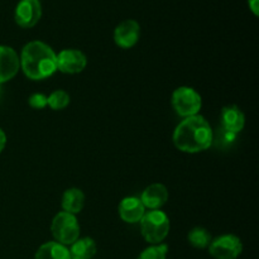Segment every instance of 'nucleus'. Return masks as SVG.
<instances>
[{
    "label": "nucleus",
    "mask_w": 259,
    "mask_h": 259,
    "mask_svg": "<svg viewBox=\"0 0 259 259\" xmlns=\"http://www.w3.org/2000/svg\"><path fill=\"white\" fill-rule=\"evenodd\" d=\"M248 5H249V9L252 10L253 14L255 17H258L259 14V0H248Z\"/></svg>",
    "instance_id": "nucleus-21"
},
{
    "label": "nucleus",
    "mask_w": 259,
    "mask_h": 259,
    "mask_svg": "<svg viewBox=\"0 0 259 259\" xmlns=\"http://www.w3.org/2000/svg\"><path fill=\"white\" fill-rule=\"evenodd\" d=\"M70 104V95L65 90H55L47 96V105L53 110H62Z\"/></svg>",
    "instance_id": "nucleus-18"
},
{
    "label": "nucleus",
    "mask_w": 259,
    "mask_h": 259,
    "mask_svg": "<svg viewBox=\"0 0 259 259\" xmlns=\"http://www.w3.org/2000/svg\"><path fill=\"white\" fill-rule=\"evenodd\" d=\"M19 61L23 73L30 80H43L57 71L55 51L42 40L27 43L23 47Z\"/></svg>",
    "instance_id": "nucleus-2"
},
{
    "label": "nucleus",
    "mask_w": 259,
    "mask_h": 259,
    "mask_svg": "<svg viewBox=\"0 0 259 259\" xmlns=\"http://www.w3.org/2000/svg\"><path fill=\"white\" fill-rule=\"evenodd\" d=\"M187 240H189V243L194 248H197V249H204V248L209 247L212 238H211V234H210L205 228L196 227L194 228V229H191V232L189 233V235H187Z\"/></svg>",
    "instance_id": "nucleus-17"
},
{
    "label": "nucleus",
    "mask_w": 259,
    "mask_h": 259,
    "mask_svg": "<svg viewBox=\"0 0 259 259\" xmlns=\"http://www.w3.org/2000/svg\"><path fill=\"white\" fill-rule=\"evenodd\" d=\"M209 253L215 259H237L243 252V243L234 234H224L211 240Z\"/></svg>",
    "instance_id": "nucleus-6"
},
{
    "label": "nucleus",
    "mask_w": 259,
    "mask_h": 259,
    "mask_svg": "<svg viewBox=\"0 0 259 259\" xmlns=\"http://www.w3.org/2000/svg\"><path fill=\"white\" fill-rule=\"evenodd\" d=\"M61 205H62V209L65 212L72 215L78 214L83 209V205H85V195L77 187L66 190L63 192Z\"/></svg>",
    "instance_id": "nucleus-14"
},
{
    "label": "nucleus",
    "mask_w": 259,
    "mask_h": 259,
    "mask_svg": "<svg viewBox=\"0 0 259 259\" xmlns=\"http://www.w3.org/2000/svg\"><path fill=\"white\" fill-rule=\"evenodd\" d=\"M172 106L180 116L189 118L197 115L202 106L201 95L195 89L189 86L177 88L172 94Z\"/></svg>",
    "instance_id": "nucleus-5"
},
{
    "label": "nucleus",
    "mask_w": 259,
    "mask_h": 259,
    "mask_svg": "<svg viewBox=\"0 0 259 259\" xmlns=\"http://www.w3.org/2000/svg\"><path fill=\"white\" fill-rule=\"evenodd\" d=\"M139 199L146 209L159 210L168 201V190L162 184H152L144 189Z\"/></svg>",
    "instance_id": "nucleus-13"
},
{
    "label": "nucleus",
    "mask_w": 259,
    "mask_h": 259,
    "mask_svg": "<svg viewBox=\"0 0 259 259\" xmlns=\"http://www.w3.org/2000/svg\"><path fill=\"white\" fill-rule=\"evenodd\" d=\"M86 66L88 57L80 50H62L56 55V67L62 73L76 75L82 72Z\"/></svg>",
    "instance_id": "nucleus-7"
},
{
    "label": "nucleus",
    "mask_w": 259,
    "mask_h": 259,
    "mask_svg": "<svg viewBox=\"0 0 259 259\" xmlns=\"http://www.w3.org/2000/svg\"><path fill=\"white\" fill-rule=\"evenodd\" d=\"M51 232L57 243L62 245H71L80 238V224L76 215L61 211L53 218Z\"/></svg>",
    "instance_id": "nucleus-4"
},
{
    "label": "nucleus",
    "mask_w": 259,
    "mask_h": 259,
    "mask_svg": "<svg viewBox=\"0 0 259 259\" xmlns=\"http://www.w3.org/2000/svg\"><path fill=\"white\" fill-rule=\"evenodd\" d=\"M119 215L123 222L128 224H136L142 220L146 214V207L142 204L141 199L136 196L124 197L118 206Z\"/></svg>",
    "instance_id": "nucleus-12"
},
{
    "label": "nucleus",
    "mask_w": 259,
    "mask_h": 259,
    "mask_svg": "<svg viewBox=\"0 0 259 259\" xmlns=\"http://www.w3.org/2000/svg\"><path fill=\"white\" fill-rule=\"evenodd\" d=\"M5 144H7V134H5L4 131L0 128V153H2L3 149L5 148Z\"/></svg>",
    "instance_id": "nucleus-22"
},
{
    "label": "nucleus",
    "mask_w": 259,
    "mask_h": 259,
    "mask_svg": "<svg viewBox=\"0 0 259 259\" xmlns=\"http://www.w3.org/2000/svg\"><path fill=\"white\" fill-rule=\"evenodd\" d=\"M214 141V133L209 121L201 115L185 118L174 132V143L184 153H199L206 151Z\"/></svg>",
    "instance_id": "nucleus-1"
},
{
    "label": "nucleus",
    "mask_w": 259,
    "mask_h": 259,
    "mask_svg": "<svg viewBox=\"0 0 259 259\" xmlns=\"http://www.w3.org/2000/svg\"><path fill=\"white\" fill-rule=\"evenodd\" d=\"M42 17L39 0H20L15 8L14 19L22 28H32Z\"/></svg>",
    "instance_id": "nucleus-8"
},
{
    "label": "nucleus",
    "mask_w": 259,
    "mask_h": 259,
    "mask_svg": "<svg viewBox=\"0 0 259 259\" xmlns=\"http://www.w3.org/2000/svg\"><path fill=\"white\" fill-rule=\"evenodd\" d=\"M71 259H91L96 254V243L93 238H78L75 243L71 244Z\"/></svg>",
    "instance_id": "nucleus-15"
},
{
    "label": "nucleus",
    "mask_w": 259,
    "mask_h": 259,
    "mask_svg": "<svg viewBox=\"0 0 259 259\" xmlns=\"http://www.w3.org/2000/svg\"><path fill=\"white\" fill-rule=\"evenodd\" d=\"M34 259H71L70 250L57 242H47L35 252Z\"/></svg>",
    "instance_id": "nucleus-16"
},
{
    "label": "nucleus",
    "mask_w": 259,
    "mask_h": 259,
    "mask_svg": "<svg viewBox=\"0 0 259 259\" xmlns=\"http://www.w3.org/2000/svg\"><path fill=\"white\" fill-rule=\"evenodd\" d=\"M167 252H168V245L163 244H152L151 247L146 248L143 252L139 254L138 259H166Z\"/></svg>",
    "instance_id": "nucleus-19"
},
{
    "label": "nucleus",
    "mask_w": 259,
    "mask_h": 259,
    "mask_svg": "<svg viewBox=\"0 0 259 259\" xmlns=\"http://www.w3.org/2000/svg\"><path fill=\"white\" fill-rule=\"evenodd\" d=\"M220 123H222L223 132L237 136L244 128L245 116L239 106L227 105L223 108L222 114H220Z\"/></svg>",
    "instance_id": "nucleus-11"
},
{
    "label": "nucleus",
    "mask_w": 259,
    "mask_h": 259,
    "mask_svg": "<svg viewBox=\"0 0 259 259\" xmlns=\"http://www.w3.org/2000/svg\"><path fill=\"white\" fill-rule=\"evenodd\" d=\"M20 68L19 55L9 46H0V85L12 80Z\"/></svg>",
    "instance_id": "nucleus-10"
},
{
    "label": "nucleus",
    "mask_w": 259,
    "mask_h": 259,
    "mask_svg": "<svg viewBox=\"0 0 259 259\" xmlns=\"http://www.w3.org/2000/svg\"><path fill=\"white\" fill-rule=\"evenodd\" d=\"M141 37V25L137 20L126 19L114 29V42L118 47L128 50L138 43Z\"/></svg>",
    "instance_id": "nucleus-9"
},
{
    "label": "nucleus",
    "mask_w": 259,
    "mask_h": 259,
    "mask_svg": "<svg viewBox=\"0 0 259 259\" xmlns=\"http://www.w3.org/2000/svg\"><path fill=\"white\" fill-rule=\"evenodd\" d=\"M141 233L143 235L144 240L149 244H161L167 238L171 228L169 218L167 214L161 210H151L146 212L142 220Z\"/></svg>",
    "instance_id": "nucleus-3"
},
{
    "label": "nucleus",
    "mask_w": 259,
    "mask_h": 259,
    "mask_svg": "<svg viewBox=\"0 0 259 259\" xmlns=\"http://www.w3.org/2000/svg\"><path fill=\"white\" fill-rule=\"evenodd\" d=\"M28 104L33 109H43L47 106V96L40 93L32 94L28 99Z\"/></svg>",
    "instance_id": "nucleus-20"
}]
</instances>
